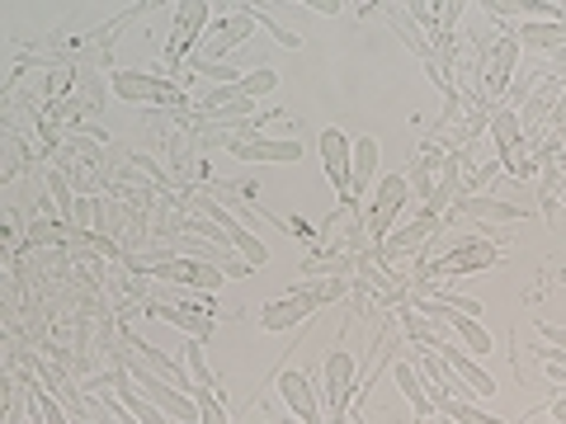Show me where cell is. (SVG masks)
Segmentation results:
<instances>
[{"instance_id": "1", "label": "cell", "mask_w": 566, "mask_h": 424, "mask_svg": "<svg viewBox=\"0 0 566 424\" xmlns=\"http://www.w3.org/2000/svg\"><path fill=\"white\" fill-rule=\"evenodd\" d=\"M118 368H128V378L142 386V392H147L156 405H161V411L175 420V424H199V401L193 396H185L180 386H170L166 378H156L151 368H147V359H142L137 349H118Z\"/></svg>"}, {"instance_id": "2", "label": "cell", "mask_w": 566, "mask_h": 424, "mask_svg": "<svg viewBox=\"0 0 566 424\" xmlns=\"http://www.w3.org/2000/svg\"><path fill=\"white\" fill-rule=\"evenodd\" d=\"M109 91L133 104H185L189 85L180 76H156V71H114Z\"/></svg>"}, {"instance_id": "3", "label": "cell", "mask_w": 566, "mask_h": 424, "mask_svg": "<svg viewBox=\"0 0 566 424\" xmlns=\"http://www.w3.org/2000/svg\"><path fill=\"white\" fill-rule=\"evenodd\" d=\"M406 199H411V180H406V174H382L374 203H364V232L374 245H382L387 236H392V222L401 218Z\"/></svg>"}, {"instance_id": "4", "label": "cell", "mask_w": 566, "mask_h": 424, "mask_svg": "<svg viewBox=\"0 0 566 424\" xmlns=\"http://www.w3.org/2000/svg\"><path fill=\"white\" fill-rule=\"evenodd\" d=\"M491 264H501V245L495 241H482V236H468L463 245H453L444 259H434L424 278L430 283H444V278H468V274H482Z\"/></svg>"}, {"instance_id": "5", "label": "cell", "mask_w": 566, "mask_h": 424, "mask_svg": "<svg viewBox=\"0 0 566 424\" xmlns=\"http://www.w3.org/2000/svg\"><path fill=\"white\" fill-rule=\"evenodd\" d=\"M212 24V6L208 0H185L175 6V29H170V47H166V66L180 71L193 52H199V33Z\"/></svg>"}, {"instance_id": "6", "label": "cell", "mask_w": 566, "mask_h": 424, "mask_svg": "<svg viewBox=\"0 0 566 424\" xmlns=\"http://www.w3.org/2000/svg\"><path fill=\"white\" fill-rule=\"evenodd\" d=\"M199 212H203L208 222H218L222 232H227V245H232V251H237V259H245V264H251V269H260V264H270V245H264L260 236L245 232V222H237L232 212H227L218 199H203V193H199Z\"/></svg>"}, {"instance_id": "7", "label": "cell", "mask_w": 566, "mask_h": 424, "mask_svg": "<svg viewBox=\"0 0 566 424\" xmlns=\"http://www.w3.org/2000/svg\"><path fill=\"white\" fill-rule=\"evenodd\" d=\"M232 161L245 166H297L303 161V141L297 137H245L232 147Z\"/></svg>"}, {"instance_id": "8", "label": "cell", "mask_w": 566, "mask_h": 424, "mask_svg": "<svg viewBox=\"0 0 566 424\" xmlns=\"http://www.w3.org/2000/svg\"><path fill=\"white\" fill-rule=\"evenodd\" d=\"M151 278H166V283H185V288H199V293H218L227 274L218 269V264H208V259H156L151 264Z\"/></svg>"}, {"instance_id": "9", "label": "cell", "mask_w": 566, "mask_h": 424, "mask_svg": "<svg viewBox=\"0 0 566 424\" xmlns=\"http://www.w3.org/2000/svg\"><path fill=\"white\" fill-rule=\"evenodd\" d=\"M274 386H279V396H283V405H289L293 420L326 424L322 420V401H316V386H312V378L303 373V368H283V373L274 378Z\"/></svg>"}, {"instance_id": "10", "label": "cell", "mask_w": 566, "mask_h": 424, "mask_svg": "<svg viewBox=\"0 0 566 424\" xmlns=\"http://www.w3.org/2000/svg\"><path fill=\"white\" fill-rule=\"evenodd\" d=\"M434 353H439V359H444V363L453 368V378L468 386V396H472V401H491L495 392H501V386H495V378L486 373L482 363L472 359V353H468L463 344H453V340H449L444 349H434Z\"/></svg>"}, {"instance_id": "11", "label": "cell", "mask_w": 566, "mask_h": 424, "mask_svg": "<svg viewBox=\"0 0 566 424\" xmlns=\"http://www.w3.org/2000/svg\"><path fill=\"white\" fill-rule=\"evenodd\" d=\"M316 147H322V161H326V180L331 189L340 193V203L349 208V161H354V141L340 132V128H326L316 137Z\"/></svg>"}, {"instance_id": "12", "label": "cell", "mask_w": 566, "mask_h": 424, "mask_svg": "<svg viewBox=\"0 0 566 424\" xmlns=\"http://www.w3.org/2000/svg\"><path fill=\"white\" fill-rule=\"evenodd\" d=\"M382 161V141L378 137H354V161H349V208H364L368 189L378 180Z\"/></svg>"}, {"instance_id": "13", "label": "cell", "mask_w": 566, "mask_h": 424, "mask_svg": "<svg viewBox=\"0 0 566 424\" xmlns=\"http://www.w3.org/2000/svg\"><path fill=\"white\" fill-rule=\"evenodd\" d=\"M439 232H444V222H439V218H430V212H416V222L397 226V232L382 241V259L392 264V259H401V255H420L424 245H430Z\"/></svg>"}, {"instance_id": "14", "label": "cell", "mask_w": 566, "mask_h": 424, "mask_svg": "<svg viewBox=\"0 0 566 424\" xmlns=\"http://www.w3.org/2000/svg\"><path fill=\"white\" fill-rule=\"evenodd\" d=\"M528 203H505V199H486V193H472V199H453V208H449V218L444 222H453V218H476V222H524L528 218Z\"/></svg>"}, {"instance_id": "15", "label": "cell", "mask_w": 566, "mask_h": 424, "mask_svg": "<svg viewBox=\"0 0 566 424\" xmlns=\"http://www.w3.org/2000/svg\"><path fill=\"white\" fill-rule=\"evenodd\" d=\"M312 311H322V307H316L303 288H293V293H283L279 303H264L260 307V330H297Z\"/></svg>"}, {"instance_id": "16", "label": "cell", "mask_w": 566, "mask_h": 424, "mask_svg": "<svg viewBox=\"0 0 566 424\" xmlns=\"http://www.w3.org/2000/svg\"><path fill=\"white\" fill-rule=\"evenodd\" d=\"M515 66H520V39H515V33H501V39H495V47H491L486 76H482L486 99L510 91V76H515Z\"/></svg>"}, {"instance_id": "17", "label": "cell", "mask_w": 566, "mask_h": 424, "mask_svg": "<svg viewBox=\"0 0 566 424\" xmlns=\"http://www.w3.org/2000/svg\"><path fill=\"white\" fill-rule=\"evenodd\" d=\"M142 311H147V316H161L166 326L185 330L189 340H199V344L212 335V307H170V303H147Z\"/></svg>"}, {"instance_id": "18", "label": "cell", "mask_w": 566, "mask_h": 424, "mask_svg": "<svg viewBox=\"0 0 566 424\" xmlns=\"http://www.w3.org/2000/svg\"><path fill=\"white\" fill-rule=\"evenodd\" d=\"M123 340H128V349H137V353H142V359H147V368H151V373H156V378H166L170 386H180V392H185V396H193V382H189V368H185V363H175V359H166V353H161V349H156L151 340H142V335H133V330H123Z\"/></svg>"}, {"instance_id": "19", "label": "cell", "mask_w": 566, "mask_h": 424, "mask_svg": "<svg viewBox=\"0 0 566 424\" xmlns=\"http://www.w3.org/2000/svg\"><path fill=\"white\" fill-rule=\"evenodd\" d=\"M392 382H397V392L416 405V424H420L424 415H434L430 386H424V373H420V363H416V359H392Z\"/></svg>"}, {"instance_id": "20", "label": "cell", "mask_w": 566, "mask_h": 424, "mask_svg": "<svg viewBox=\"0 0 566 424\" xmlns=\"http://www.w3.org/2000/svg\"><path fill=\"white\" fill-rule=\"evenodd\" d=\"M444 156H449V151H439L434 141H424V147L416 151L411 170H406V180L416 184V199H420V208L434 199V189H439V180H434V174H444Z\"/></svg>"}, {"instance_id": "21", "label": "cell", "mask_w": 566, "mask_h": 424, "mask_svg": "<svg viewBox=\"0 0 566 424\" xmlns=\"http://www.w3.org/2000/svg\"><path fill=\"white\" fill-rule=\"evenodd\" d=\"M524 118H520V109H495L491 114V147H495V156H501V161H510V156H520L524 151Z\"/></svg>"}, {"instance_id": "22", "label": "cell", "mask_w": 566, "mask_h": 424, "mask_svg": "<svg viewBox=\"0 0 566 424\" xmlns=\"http://www.w3.org/2000/svg\"><path fill=\"white\" fill-rule=\"evenodd\" d=\"M114 392H118V401L123 405H128V411L142 420V424H175L166 411H161V405H156L147 392H142V386L128 378V368H118V373H114Z\"/></svg>"}, {"instance_id": "23", "label": "cell", "mask_w": 566, "mask_h": 424, "mask_svg": "<svg viewBox=\"0 0 566 424\" xmlns=\"http://www.w3.org/2000/svg\"><path fill=\"white\" fill-rule=\"evenodd\" d=\"M397 321H401L406 340H411L416 349H444V344H449V340H444V330H439L430 316H420L411 303H401V307H397Z\"/></svg>"}, {"instance_id": "24", "label": "cell", "mask_w": 566, "mask_h": 424, "mask_svg": "<svg viewBox=\"0 0 566 424\" xmlns=\"http://www.w3.org/2000/svg\"><path fill=\"white\" fill-rule=\"evenodd\" d=\"M185 368H189V382H193V401L222 396V392H218V378H212V368L203 363V344H199V340L185 344ZM222 401H227V396H222Z\"/></svg>"}, {"instance_id": "25", "label": "cell", "mask_w": 566, "mask_h": 424, "mask_svg": "<svg viewBox=\"0 0 566 424\" xmlns=\"http://www.w3.org/2000/svg\"><path fill=\"white\" fill-rule=\"evenodd\" d=\"M515 39H520V47H566V24H557V20H528Z\"/></svg>"}, {"instance_id": "26", "label": "cell", "mask_w": 566, "mask_h": 424, "mask_svg": "<svg viewBox=\"0 0 566 424\" xmlns=\"http://www.w3.org/2000/svg\"><path fill=\"white\" fill-rule=\"evenodd\" d=\"M387 20H392V29L401 33V39H406V47H411L420 62H439V57H434V47H430V39H424V33H416V29H411V14H406V10H387Z\"/></svg>"}, {"instance_id": "27", "label": "cell", "mask_w": 566, "mask_h": 424, "mask_svg": "<svg viewBox=\"0 0 566 424\" xmlns=\"http://www.w3.org/2000/svg\"><path fill=\"white\" fill-rule=\"evenodd\" d=\"M439 415H449V420H458V424H510V420H501V415H486L476 401H449Z\"/></svg>"}, {"instance_id": "28", "label": "cell", "mask_w": 566, "mask_h": 424, "mask_svg": "<svg viewBox=\"0 0 566 424\" xmlns=\"http://www.w3.org/2000/svg\"><path fill=\"white\" fill-rule=\"evenodd\" d=\"M274 85H279V71L274 66H255V71H245L241 76V95L260 99V95H274Z\"/></svg>"}, {"instance_id": "29", "label": "cell", "mask_w": 566, "mask_h": 424, "mask_svg": "<svg viewBox=\"0 0 566 424\" xmlns=\"http://www.w3.org/2000/svg\"><path fill=\"white\" fill-rule=\"evenodd\" d=\"M33 401H39V411H43V424H71V415L62 411V401L48 392V386L33 382Z\"/></svg>"}, {"instance_id": "30", "label": "cell", "mask_w": 566, "mask_h": 424, "mask_svg": "<svg viewBox=\"0 0 566 424\" xmlns=\"http://www.w3.org/2000/svg\"><path fill=\"white\" fill-rule=\"evenodd\" d=\"M199 424H232V415H227V401L222 396H203L199 401Z\"/></svg>"}, {"instance_id": "31", "label": "cell", "mask_w": 566, "mask_h": 424, "mask_svg": "<svg viewBox=\"0 0 566 424\" xmlns=\"http://www.w3.org/2000/svg\"><path fill=\"white\" fill-rule=\"evenodd\" d=\"M24 415V386L20 382H10V405H6V424H20Z\"/></svg>"}, {"instance_id": "32", "label": "cell", "mask_w": 566, "mask_h": 424, "mask_svg": "<svg viewBox=\"0 0 566 424\" xmlns=\"http://www.w3.org/2000/svg\"><path fill=\"white\" fill-rule=\"evenodd\" d=\"M538 340H547V344H557V349L566 353V326H553V321H538Z\"/></svg>"}, {"instance_id": "33", "label": "cell", "mask_w": 566, "mask_h": 424, "mask_svg": "<svg viewBox=\"0 0 566 424\" xmlns=\"http://www.w3.org/2000/svg\"><path fill=\"white\" fill-rule=\"evenodd\" d=\"M307 10H316V14H340L345 6H340V0H307Z\"/></svg>"}, {"instance_id": "34", "label": "cell", "mask_w": 566, "mask_h": 424, "mask_svg": "<svg viewBox=\"0 0 566 424\" xmlns=\"http://www.w3.org/2000/svg\"><path fill=\"white\" fill-rule=\"evenodd\" d=\"M547 415H553V424H566V396H553V405H547Z\"/></svg>"}]
</instances>
